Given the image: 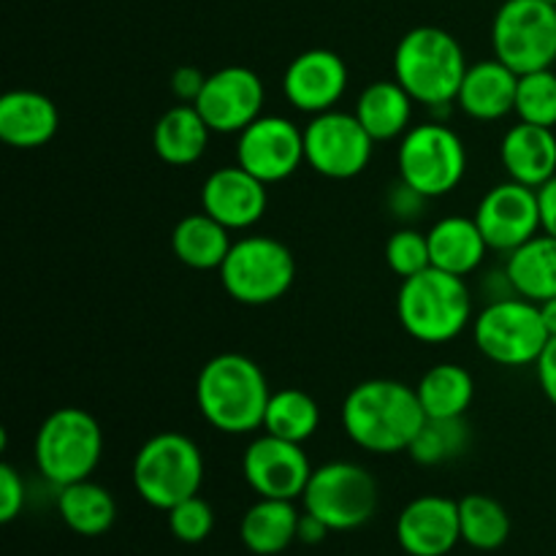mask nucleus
Returning <instances> with one entry per match:
<instances>
[{"mask_svg":"<svg viewBox=\"0 0 556 556\" xmlns=\"http://www.w3.org/2000/svg\"><path fill=\"white\" fill-rule=\"evenodd\" d=\"M396 541L410 556H445L462 541L459 503L440 494L410 500L396 519Z\"/></svg>","mask_w":556,"mask_h":556,"instance_id":"6ab92c4d","label":"nucleus"},{"mask_svg":"<svg viewBox=\"0 0 556 556\" xmlns=\"http://www.w3.org/2000/svg\"><path fill=\"white\" fill-rule=\"evenodd\" d=\"M386 264L402 280L429 269L432 258H429L427 233L416 231V228H400V231L391 233L389 242H386Z\"/></svg>","mask_w":556,"mask_h":556,"instance_id":"f704fd0d","label":"nucleus"},{"mask_svg":"<svg viewBox=\"0 0 556 556\" xmlns=\"http://www.w3.org/2000/svg\"><path fill=\"white\" fill-rule=\"evenodd\" d=\"M396 318L402 329L424 345H445L456 340L472 324V296L465 277L429 266L402 280L396 293Z\"/></svg>","mask_w":556,"mask_h":556,"instance_id":"20e7f679","label":"nucleus"},{"mask_svg":"<svg viewBox=\"0 0 556 556\" xmlns=\"http://www.w3.org/2000/svg\"><path fill=\"white\" fill-rule=\"evenodd\" d=\"M538 199H541L543 231L556 237V177L548 179L543 188H538Z\"/></svg>","mask_w":556,"mask_h":556,"instance_id":"a19ab883","label":"nucleus"},{"mask_svg":"<svg viewBox=\"0 0 556 556\" xmlns=\"http://www.w3.org/2000/svg\"><path fill=\"white\" fill-rule=\"evenodd\" d=\"M329 527L324 525L320 519H315L313 514H307L304 510V516L299 519V532H296V541H302L304 546H318L320 541H324L326 535H329Z\"/></svg>","mask_w":556,"mask_h":556,"instance_id":"79ce46f5","label":"nucleus"},{"mask_svg":"<svg viewBox=\"0 0 556 556\" xmlns=\"http://www.w3.org/2000/svg\"><path fill=\"white\" fill-rule=\"evenodd\" d=\"M302 500L331 532L358 530L378 510V483L356 462H329L315 467Z\"/></svg>","mask_w":556,"mask_h":556,"instance_id":"9b49d317","label":"nucleus"},{"mask_svg":"<svg viewBox=\"0 0 556 556\" xmlns=\"http://www.w3.org/2000/svg\"><path fill=\"white\" fill-rule=\"evenodd\" d=\"M389 201H391V212H394L396 217H416V215H421L418 210H421L429 199H424L421 193H416L413 188H407V185L400 179V188L391 193Z\"/></svg>","mask_w":556,"mask_h":556,"instance_id":"ea45409f","label":"nucleus"},{"mask_svg":"<svg viewBox=\"0 0 556 556\" xmlns=\"http://www.w3.org/2000/svg\"><path fill=\"white\" fill-rule=\"evenodd\" d=\"M535 369H538V383H541V391L556 407V337L548 340L546 351H543L541 358H538Z\"/></svg>","mask_w":556,"mask_h":556,"instance_id":"58836bf2","label":"nucleus"},{"mask_svg":"<svg viewBox=\"0 0 556 556\" xmlns=\"http://www.w3.org/2000/svg\"><path fill=\"white\" fill-rule=\"evenodd\" d=\"M543 3H548V5H556V0H543Z\"/></svg>","mask_w":556,"mask_h":556,"instance_id":"c03bdc74","label":"nucleus"},{"mask_svg":"<svg viewBox=\"0 0 556 556\" xmlns=\"http://www.w3.org/2000/svg\"><path fill=\"white\" fill-rule=\"evenodd\" d=\"M103 454V432L81 407H58L38 427L33 462L38 472L58 489L87 481Z\"/></svg>","mask_w":556,"mask_h":556,"instance_id":"423d86ee","label":"nucleus"},{"mask_svg":"<svg viewBox=\"0 0 556 556\" xmlns=\"http://www.w3.org/2000/svg\"><path fill=\"white\" fill-rule=\"evenodd\" d=\"M269 383L253 358L220 353L195 378V407L212 429L223 434H250L264 429Z\"/></svg>","mask_w":556,"mask_h":556,"instance_id":"f03ea898","label":"nucleus"},{"mask_svg":"<svg viewBox=\"0 0 556 556\" xmlns=\"http://www.w3.org/2000/svg\"><path fill=\"white\" fill-rule=\"evenodd\" d=\"M470 445V429L465 418H427L407 454L416 465L438 467L462 456Z\"/></svg>","mask_w":556,"mask_h":556,"instance_id":"473e14b6","label":"nucleus"},{"mask_svg":"<svg viewBox=\"0 0 556 556\" xmlns=\"http://www.w3.org/2000/svg\"><path fill=\"white\" fill-rule=\"evenodd\" d=\"M492 49L516 74L554 68L556 5L543 0H503L492 22Z\"/></svg>","mask_w":556,"mask_h":556,"instance_id":"9d476101","label":"nucleus"},{"mask_svg":"<svg viewBox=\"0 0 556 556\" xmlns=\"http://www.w3.org/2000/svg\"><path fill=\"white\" fill-rule=\"evenodd\" d=\"M320 427V407L307 391L282 389L269 396L264 416V432L291 443H307Z\"/></svg>","mask_w":556,"mask_h":556,"instance_id":"7c9ffc66","label":"nucleus"},{"mask_svg":"<svg viewBox=\"0 0 556 556\" xmlns=\"http://www.w3.org/2000/svg\"><path fill=\"white\" fill-rule=\"evenodd\" d=\"M237 163L261 182H282L304 163V130L288 117L261 114L237 134Z\"/></svg>","mask_w":556,"mask_h":556,"instance_id":"4468645a","label":"nucleus"},{"mask_svg":"<svg viewBox=\"0 0 556 556\" xmlns=\"http://www.w3.org/2000/svg\"><path fill=\"white\" fill-rule=\"evenodd\" d=\"M516 114L521 123L556 128V74L552 68L519 76Z\"/></svg>","mask_w":556,"mask_h":556,"instance_id":"72a5a7b5","label":"nucleus"},{"mask_svg":"<svg viewBox=\"0 0 556 556\" xmlns=\"http://www.w3.org/2000/svg\"><path fill=\"white\" fill-rule=\"evenodd\" d=\"M427 418H465L476 396V380L459 364H434L416 386Z\"/></svg>","mask_w":556,"mask_h":556,"instance_id":"c85d7f7f","label":"nucleus"},{"mask_svg":"<svg viewBox=\"0 0 556 556\" xmlns=\"http://www.w3.org/2000/svg\"><path fill=\"white\" fill-rule=\"evenodd\" d=\"M427 239L434 269H443L456 277L472 275L489 253V244L478 228L476 217H443L429 228Z\"/></svg>","mask_w":556,"mask_h":556,"instance_id":"5701e85b","label":"nucleus"},{"mask_svg":"<svg viewBox=\"0 0 556 556\" xmlns=\"http://www.w3.org/2000/svg\"><path fill=\"white\" fill-rule=\"evenodd\" d=\"M348 90V65L331 49H307L288 63L282 92L296 112L324 114L342 101Z\"/></svg>","mask_w":556,"mask_h":556,"instance_id":"f3484780","label":"nucleus"},{"mask_svg":"<svg viewBox=\"0 0 556 556\" xmlns=\"http://www.w3.org/2000/svg\"><path fill=\"white\" fill-rule=\"evenodd\" d=\"M204 81L206 74L201 68H195V65H179V68H174L168 87H172L174 98L179 103H195V98L204 90Z\"/></svg>","mask_w":556,"mask_h":556,"instance_id":"4c0bfd02","label":"nucleus"},{"mask_svg":"<svg viewBox=\"0 0 556 556\" xmlns=\"http://www.w3.org/2000/svg\"><path fill=\"white\" fill-rule=\"evenodd\" d=\"M299 510L291 500H269L258 497V503L250 505L248 514L239 525V538L244 546L258 556L282 554L299 532Z\"/></svg>","mask_w":556,"mask_h":556,"instance_id":"bb28decb","label":"nucleus"},{"mask_svg":"<svg viewBox=\"0 0 556 556\" xmlns=\"http://www.w3.org/2000/svg\"><path fill=\"white\" fill-rule=\"evenodd\" d=\"M228 228L220 226L215 217L206 215L204 210L195 215H185L172 231V250L185 266L195 271L220 269L231 250V237Z\"/></svg>","mask_w":556,"mask_h":556,"instance_id":"cd10ccee","label":"nucleus"},{"mask_svg":"<svg viewBox=\"0 0 556 556\" xmlns=\"http://www.w3.org/2000/svg\"><path fill=\"white\" fill-rule=\"evenodd\" d=\"M266 90L261 76L244 65H226L206 76L204 90L193 106L206 119L212 134H242L264 114Z\"/></svg>","mask_w":556,"mask_h":556,"instance_id":"2eb2a0df","label":"nucleus"},{"mask_svg":"<svg viewBox=\"0 0 556 556\" xmlns=\"http://www.w3.org/2000/svg\"><path fill=\"white\" fill-rule=\"evenodd\" d=\"M462 541L478 552H494L510 535V516L489 494H467L459 500Z\"/></svg>","mask_w":556,"mask_h":556,"instance_id":"2f4dec72","label":"nucleus"},{"mask_svg":"<svg viewBox=\"0 0 556 556\" xmlns=\"http://www.w3.org/2000/svg\"><path fill=\"white\" fill-rule=\"evenodd\" d=\"M541 313H543V320H546L548 334L556 337V296L546 299V302H541Z\"/></svg>","mask_w":556,"mask_h":556,"instance_id":"37998d69","label":"nucleus"},{"mask_svg":"<svg viewBox=\"0 0 556 556\" xmlns=\"http://www.w3.org/2000/svg\"><path fill=\"white\" fill-rule=\"evenodd\" d=\"M516 90H519V74L497 58L481 60L470 65L462 79L459 103L462 112L478 123H494L516 112Z\"/></svg>","mask_w":556,"mask_h":556,"instance_id":"aec40b11","label":"nucleus"},{"mask_svg":"<svg viewBox=\"0 0 556 556\" xmlns=\"http://www.w3.org/2000/svg\"><path fill=\"white\" fill-rule=\"evenodd\" d=\"M462 43L448 30L421 25L407 30L394 49V79L427 109H448L467 74Z\"/></svg>","mask_w":556,"mask_h":556,"instance_id":"7ed1b4c3","label":"nucleus"},{"mask_svg":"<svg viewBox=\"0 0 556 556\" xmlns=\"http://www.w3.org/2000/svg\"><path fill=\"white\" fill-rule=\"evenodd\" d=\"M400 179L424 199L454 193L467 174V147L445 123H418L402 136L396 150Z\"/></svg>","mask_w":556,"mask_h":556,"instance_id":"6e6552de","label":"nucleus"},{"mask_svg":"<svg viewBox=\"0 0 556 556\" xmlns=\"http://www.w3.org/2000/svg\"><path fill=\"white\" fill-rule=\"evenodd\" d=\"M505 277L516 296L530 302H546L556 296V237L541 231L525 242L521 248L510 250L505 261Z\"/></svg>","mask_w":556,"mask_h":556,"instance_id":"a878e982","label":"nucleus"},{"mask_svg":"<svg viewBox=\"0 0 556 556\" xmlns=\"http://www.w3.org/2000/svg\"><path fill=\"white\" fill-rule=\"evenodd\" d=\"M210 125L193 103H177L166 109L152 128V147L163 163L174 168L193 166L210 147Z\"/></svg>","mask_w":556,"mask_h":556,"instance_id":"b1692460","label":"nucleus"},{"mask_svg":"<svg viewBox=\"0 0 556 556\" xmlns=\"http://www.w3.org/2000/svg\"><path fill=\"white\" fill-rule=\"evenodd\" d=\"M25 508V483H22V476L3 462L0 465V521H14L16 516Z\"/></svg>","mask_w":556,"mask_h":556,"instance_id":"e433bc0d","label":"nucleus"},{"mask_svg":"<svg viewBox=\"0 0 556 556\" xmlns=\"http://www.w3.org/2000/svg\"><path fill=\"white\" fill-rule=\"evenodd\" d=\"M217 275L233 302L264 307L291 291L296 280V261L280 239L250 233L231 244Z\"/></svg>","mask_w":556,"mask_h":556,"instance_id":"1a4fd4ad","label":"nucleus"},{"mask_svg":"<svg viewBox=\"0 0 556 556\" xmlns=\"http://www.w3.org/2000/svg\"><path fill=\"white\" fill-rule=\"evenodd\" d=\"M375 141L356 114H315L304 125V163L326 179H353L372 161Z\"/></svg>","mask_w":556,"mask_h":556,"instance_id":"f8f14e48","label":"nucleus"},{"mask_svg":"<svg viewBox=\"0 0 556 556\" xmlns=\"http://www.w3.org/2000/svg\"><path fill=\"white\" fill-rule=\"evenodd\" d=\"M340 418L345 434L358 448L389 456L410 448L427 421V413L418 402L416 386L372 378L348 391Z\"/></svg>","mask_w":556,"mask_h":556,"instance_id":"f257e3e1","label":"nucleus"},{"mask_svg":"<svg viewBox=\"0 0 556 556\" xmlns=\"http://www.w3.org/2000/svg\"><path fill=\"white\" fill-rule=\"evenodd\" d=\"M476 223L486 239L489 250L508 255L543 231L541 199L538 190L508 179L483 193L476 206Z\"/></svg>","mask_w":556,"mask_h":556,"instance_id":"ddd939ff","label":"nucleus"},{"mask_svg":"<svg viewBox=\"0 0 556 556\" xmlns=\"http://www.w3.org/2000/svg\"><path fill=\"white\" fill-rule=\"evenodd\" d=\"M500 161H503L508 179L530 188H543L548 179L556 177V134L554 128L543 125L519 123L505 130L500 144Z\"/></svg>","mask_w":556,"mask_h":556,"instance_id":"412c9836","label":"nucleus"},{"mask_svg":"<svg viewBox=\"0 0 556 556\" xmlns=\"http://www.w3.org/2000/svg\"><path fill=\"white\" fill-rule=\"evenodd\" d=\"M60 114L52 98L36 90H11L0 98V139L16 150H36L58 134Z\"/></svg>","mask_w":556,"mask_h":556,"instance_id":"4be33fe9","label":"nucleus"},{"mask_svg":"<svg viewBox=\"0 0 556 556\" xmlns=\"http://www.w3.org/2000/svg\"><path fill=\"white\" fill-rule=\"evenodd\" d=\"M476 348L500 367H530L546 351L548 334L541 304L525 296H500L472 318Z\"/></svg>","mask_w":556,"mask_h":556,"instance_id":"0eeeda50","label":"nucleus"},{"mask_svg":"<svg viewBox=\"0 0 556 556\" xmlns=\"http://www.w3.org/2000/svg\"><path fill=\"white\" fill-rule=\"evenodd\" d=\"M168 514V530L177 541L182 543H201L210 538L212 527H215V510L206 500H201L199 494L195 497L182 500V503L174 505Z\"/></svg>","mask_w":556,"mask_h":556,"instance_id":"c9c22d12","label":"nucleus"},{"mask_svg":"<svg viewBox=\"0 0 556 556\" xmlns=\"http://www.w3.org/2000/svg\"><path fill=\"white\" fill-rule=\"evenodd\" d=\"M269 193L266 182L237 166H220L201 185V210L228 231H248L264 217Z\"/></svg>","mask_w":556,"mask_h":556,"instance_id":"a211bd4d","label":"nucleus"},{"mask_svg":"<svg viewBox=\"0 0 556 556\" xmlns=\"http://www.w3.org/2000/svg\"><path fill=\"white\" fill-rule=\"evenodd\" d=\"M58 510L65 527L85 538L103 535V532L112 530L114 519H117L114 497L101 483H92L90 478L60 489Z\"/></svg>","mask_w":556,"mask_h":556,"instance_id":"c756f323","label":"nucleus"},{"mask_svg":"<svg viewBox=\"0 0 556 556\" xmlns=\"http://www.w3.org/2000/svg\"><path fill=\"white\" fill-rule=\"evenodd\" d=\"M242 472L258 497L293 503L307 489L313 467L302 445L264 432L244 448Z\"/></svg>","mask_w":556,"mask_h":556,"instance_id":"dca6fc26","label":"nucleus"},{"mask_svg":"<svg viewBox=\"0 0 556 556\" xmlns=\"http://www.w3.org/2000/svg\"><path fill=\"white\" fill-rule=\"evenodd\" d=\"M134 486L147 505L172 510L182 500L195 497L204 483V456L182 432L152 434L134 459Z\"/></svg>","mask_w":556,"mask_h":556,"instance_id":"39448f33","label":"nucleus"},{"mask_svg":"<svg viewBox=\"0 0 556 556\" xmlns=\"http://www.w3.org/2000/svg\"><path fill=\"white\" fill-rule=\"evenodd\" d=\"M413 98L400 81L378 79L362 90L356 101V117L372 141L402 139L413 128Z\"/></svg>","mask_w":556,"mask_h":556,"instance_id":"393cba45","label":"nucleus"}]
</instances>
